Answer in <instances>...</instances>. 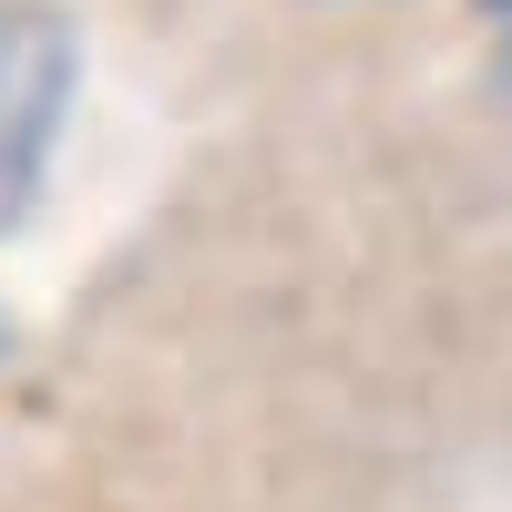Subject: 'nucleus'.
<instances>
[{
  "mask_svg": "<svg viewBox=\"0 0 512 512\" xmlns=\"http://www.w3.org/2000/svg\"><path fill=\"white\" fill-rule=\"evenodd\" d=\"M72 21L41 0H0V236L31 216L41 175H52V134L72 103Z\"/></svg>",
  "mask_w": 512,
  "mask_h": 512,
  "instance_id": "f257e3e1",
  "label": "nucleus"
},
{
  "mask_svg": "<svg viewBox=\"0 0 512 512\" xmlns=\"http://www.w3.org/2000/svg\"><path fill=\"white\" fill-rule=\"evenodd\" d=\"M482 21H492V41H502V82H512V0H482Z\"/></svg>",
  "mask_w": 512,
  "mask_h": 512,
  "instance_id": "f03ea898",
  "label": "nucleus"
}]
</instances>
